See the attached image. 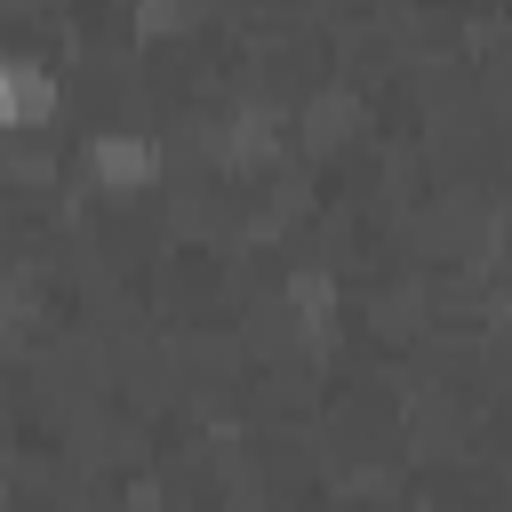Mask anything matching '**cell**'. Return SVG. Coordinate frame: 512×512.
I'll return each instance as SVG.
<instances>
[{
    "label": "cell",
    "mask_w": 512,
    "mask_h": 512,
    "mask_svg": "<svg viewBox=\"0 0 512 512\" xmlns=\"http://www.w3.org/2000/svg\"><path fill=\"white\" fill-rule=\"evenodd\" d=\"M56 120H64V72L48 56H32V48H8L0 56V128L40 136Z\"/></svg>",
    "instance_id": "6da1fadb"
}]
</instances>
